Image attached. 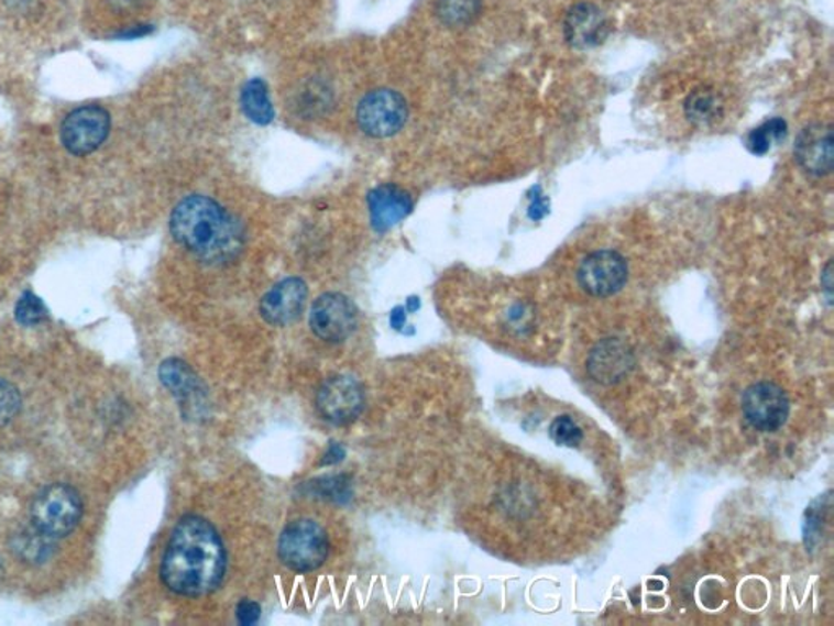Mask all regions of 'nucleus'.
I'll return each instance as SVG.
<instances>
[{
  "mask_svg": "<svg viewBox=\"0 0 834 626\" xmlns=\"http://www.w3.org/2000/svg\"><path fill=\"white\" fill-rule=\"evenodd\" d=\"M226 570V547L216 527L195 514L182 517L162 558L164 584L175 594L202 597L222 584Z\"/></svg>",
  "mask_w": 834,
  "mask_h": 626,
  "instance_id": "nucleus-1",
  "label": "nucleus"
},
{
  "mask_svg": "<svg viewBox=\"0 0 834 626\" xmlns=\"http://www.w3.org/2000/svg\"><path fill=\"white\" fill-rule=\"evenodd\" d=\"M173 239L206 263L235 260L245 245V230L226 208L208 196H189L173 209Z\"/></svg>",
  "mask_w": 834,
  "mask_h": 626,
  "instance_id": "nucleus-2",
  "label": "nucleus"
},
{
  "mask_svg": "<svg viewBox=\"0 0 834 626\" xmlns=\"http://www.w3.org/2000/svg\"><path fill=\"white\" fill-rule=\"evenodd\" d=\"M83 514V497L76 488L66 483L44 486L30 507L32 526L56 541L70 536L77 529Z\"/></svg>",
  "mask_w": 834,
  "mask_h": 626,
  "instance_id": "nucleus-3",
  "label": "nucleus"
},
{
  "mask_svg": "<svg viewBox=\"0 0 834 626\" xmlns=\"http://www.w3.org/2000/svg\"><path fill=\"white\" fill-rule=\"evenodd\" d=\"M277 554L295 573H310L323 567L330 554L328 534L315 520H294L281 534Z\"/></svg>",
  "mask_w": 834,
  "mask_h": 626,
  "instance_id": "nucleus-4",
  "label": "nucleus"
},
{
  "mask_svg": "<svg viewBox=\"0 0 834 626\" xmlns=\"http://www.w3.org/2000/svg\"><path fill=\"white\" fill-rule=\"evenodd\" d=\"M408 120V103L398 91L380 89L362 98L358 123L365 134L376 139L392 138Z\"/></svg>",
  "mask_w": 834,
  "mask_h": 626,
  "instance_id": "nucleus-5",
  "label": "nucleus"
},
{
  "mask_svg": "<svg viewBox=\"0 0 834 626\" xmlns=\"http://www.w3.org/2000/svg\"><path fill=\"white\" fill-rule=\"evenodd\" d=\"M110 130V113L97 105H87L67 114L61 127V141L70 154L83 157L97 151Z\"/></svg>",
  "mask_w": 834,
  "mask_h": 626,
  "instance_id": "nucleus-6",
  "label": "nucleus"
},
{
  "mask_svg": "<svg viewBox=\"0 0 834 626\" xmlns=\"http://www.w3.org/2000/svg\"><path fill=\"white\" fill-rule=\"evenodd\" d=\"M358 310L349 297L327 293L315 300L310 309V328L315 337L327 343H341L354 333Z\"/></svg>",
  "mask_w": 834,
  "mask_h": 626,
  "instance_id": "nucleus-7",
  "label": "nucleus"
},
{
  "mask_svg": "<svg viewBox=\"0 0 834 626\" xmlns=\"http://www.w3.org/2000/svg\"><path fill=\"white\" fill-rule=\"evenodd\" d=\"M745 418L758 431H778L788 421L791 403L775 382H758L742 398Z\"/></svg>",
  "mask_w": 834,
  "mask_h": 626,
  "instance_id": "nucleus-8",
  "label": "nucleus"
},
{
  "mask_svg": "<svg viewBox=\"0 0 834 626\" xmlns=\"http://www.w3.org/2000/svg\"><path fill=\"white\" fill-rule=\"evenodd\" d=\"M627 263L615 250L590 253L578 271L579 284L590 296L610 297L619 293L627 281Z\"/></svg>",
  "mask_w": 834,
  "mask_h": 626,
  "instance_id": "nucleus-9",
  "label": "nucleus"
},
{
  "mask_svg": "<svg viewBox=\"0 0 834 626\" xmlns=\"http://www.w3.org/2000/svg\"><path fill=\"white\" fill-rule=\"evenodd\" d=\"M364 391L355 378L334 375L328 378L317 395L318 411L327 421L348 425L364 409Z\"/></svg>",
  "mask_w": 834,
  "mask_h": 626,
  "instance_id": "nucleus-10",
  "label": "nucleus"
},
{
  "mask_svg": "<svg viewBox=\"0 0 834 626\" xmlns=\"http://www.w3.org/2000/svg\"><path fill=\"white\" fill-rule=\"evenodd\" d=\"M797 164L805 174L822 178L832 174L834 139L832 124L813 123L800 131L793 147Z\"/></svg>",
  "mask_w": 834,
  "mask_h": 626,
  "instance_id": "nucleus-11",
  "label": "nucleus"
},
{
  "mask_svg": "<svg viewBox=\"0 0 834 626\" xmlns=\"http://www.w3.org/2000/svg\"><path fill=\"white\" fill-rule=\"evenodd\" d=\"M307 297V284L300 277H287L264 294L260 304L261 317L273 327H287L301 317Z\"/></svg>",
  "mask_w": 834,
  "mask_h": 626,
  "instance_id": "nucleus-12",
  "label": "nucleus"
},
{
  "mask_svg": "<svg viewBox=\"0 0 834 626\" xmlns=\"http://www.w3.org/2000/svg\"><path fill=\"white\" fill-rule=\"evenodd\" d=\"M369 215L376 232H388L396 224L408 218L415 208L411 195L399 186L386 183L369 193Z\"/></svg>",
  "mask_w": 834,
  "mask_h": 626,
  "instance_id": "nucleus-13",
  "label": "nucleus"
},
{
  "mask_svg": "<svg viewBox=\"0 0 834 626\" xmlns=\"http://www.w3.org/2000/svg\"><path fill=\"white\" fill-rule=\"evenodd\" d=\"M610 33L605 13L593 3H579L566 17V42L575 50H590L602 45Z\"/></svg>",
  "mask_w": 834,
  "mask_h": 626,
  "instance_id": "nucleus-14",
  "label": "nucleus"
},
{
  "mask_svg": "<svg viewBox=\"0 0 834 626\" xmlns=\"http://www.w3.org/2000/svg\"><path fill=\"white\" fill-rule=\"evenodd\" d=\"M633 353L619 340L602 341L590 353L589 371L599 384L612 385L622 381L633 367Z\"/></svg>",
  "mask_w": 834,
  "mask_h": 626,
  "instance_id": "nucleus-15",
  "label": "nucleus"
},
{
  "mask_svg": "<svg viewBox=\"0 0 834 626\" xmlns=\"http://www.w3.org/2000/svg\"><path fill=\"white\" fill-rule=\"evenodd\" d=\"M243 113L251 123L257 127H267L274 120V107L271 101L270 89L263 79H251L243 86L240 94Z\"/></svg>",
  "mask_w": 834,
  "mask_h": 626,
  "instance_id": "nucleus-16",
  "label": "nucleus"
},
{
  "mask_svg": "<svg viewBox=\"0 0 834 626\" xmlns=\"http://www.w3.org/2000/svg\"><path fill=\"white\" fill-rule=\"evenodd\" d=\"M158 374H161L162 384L179 400H189V398L198 395V392H201L198 377L193 374L188 364L179 361V359H168V361L162 362Z\"/></svg>",
  "mask_w": 834,
  "mask_h": 626,
  "instance_id": "nucleus-17",
  "label": "nucleus"
},
{
  "mask_svg": "<svg viewBox=\"0 0 834 626\" xmlns=\"http://www.w3.org/2000/svg\"><path fill=\"white\" fill-rule=\"evenodd\" d=\"M684 113L691 123L706 127L714 123L722 113V103L717 95L711 89H698L691 91L684 101Z\"/></svg>",
  "mask_w": 834,
  "mask_h": 626,
  "instance_id": "nucleus-18",
  "label": "nucleus"
},
{
  "mask_svg": "<svg viewBox=\"0 0 834 626\" xmlns=\"http://www.w3.org/2000/svg\"><path fill=\"white\" fill-rule=\"evenodd\" d=\"M483 0H439L437 13L450 29H463L480 17Z\"/></svg>",
  "mask_w": 834,
  "mask_h": 626,
  "instance_id": "nucleus-19",
  "label": "nucleus"
},
{
  "mask_svg": "<svg viewBox=\"0 0 834 626\" xmlns=\"http://www.w3.org/2000/svg\"><path fill=\"white\" fill-rule=\"evenodd\" d=\"M786 138H788V123L782 118H772V120L762 123L761 127L755 128L747 135L745 145L753 155L761 157L771 151L775 142L784 141Z\"/></svg>",
  "mask_w": 834,
  "mask_h": 626,
  "instance_id": "nucleus-20",
  "label": "nucleus"
},
{
  "mask_svg": "<svg viewBox=\"0 0 834 626\" xmlns=\"http://www.w3.org/2000/svg\"><path fill=\"white\" fill-rule=\"evenodd\" d=\"M54 543H56V540L44 536V534L32 526V529L17 534L12 550H15L22 560L42 563V561L47 560L51 553H53Z\"/></svg>",
  "mask_w": 834,
  "mask_h": 626,
  "instance_id": "nucleus-21",
  "label": "nucleus"
},
{
  "mask_svg": "<svg viewBox=\"0 0 834 626\" xmlns=\"http://www.w3.org/2000/svg\"><path fill=\"white\" fill-rule=\"evenodd\" d=\"M549 436L558 446L578 448L584 439V432L571 416H558L549 426Z\"/></svg>",
  "mask_w": 834,
  "mask_h": 626,
  "instance_id": "nucleus-22",
  "label": "nucleus"
},
{
  "mask_svg": "<svg viewBox=\"0 0 834 626\" xmlns=\"http://www.w3.org/2000/svg\"><path fill=\"white\" fill-rule=\"evenodd\" d=\"M15 318L23 327H36L46 320L47 310L40 297L33 293H25L17 303Z\"/></svg>",
  "mask_w": 834,
  "mask_h": 626,
  "instance_id": "nucleus-23",
  "label": "nucleus"
},
{
  "mask_svg": "<svg viewBox=\"0 0 834 626\" xmlns=\"http://www.w3.org/2000/svg\"><path fill=\"white\" fill-rule=\"evenodd\" d=\"M22 408V395L19 388L0 377V428L10 425L19 416Z\"/></svg>",
  "mask_w": 834,
  "mask_h": 626,
  "instance_id": "nucleus-24",
  "label": "nucleus"
},
{
  "mask_svg": "<svg viewBox=\"0 0 834 626\" xmlns=\"http://www.w3.org/2000/svg\"><path fill=\"white\" fill-rule=\"evenodd\" d=\"M261 617V607L253 601H242L237 607V620L240 625H254Z\"/></svg>",
  "mask_w": 834,
  "mask_h": 626,
  "instance_id": "nucleus-25",
  "label": "nucleus"
},
{
  "mask_svg": "<svg viewBox=\"0 0 834 626\" xmlns=\"http://www.w3.org/2000/svg\"><path fill=\"white\" fill-rule=\"evenodd\" d=\"M548 201H546L545 195H542L541 189H534L530 209H528V215H530V218L534 219V221H540V219L545 218V216L548 215Z\"/></svg>",
  "mask_w": 834,
  "mask_h": 626,
  "instance_id": "nucleus-26",
  "label": "nucleus"
},
{
  "mask_svg": "<svg viewBox=\"0 0 834 626\" xmlns=\"http://www.w3.org/2000/svg\"><path fill=\"white\" fill-rule=\"evenodd\" d=\"M108 6L117 13H132L144 9L151 0H107Z\"/></svg>",
  "mask_w": 834,
  "mask_h": 626,
  "instance_id": "nucleus-27",
  "label": "nucleus"
},
{
  "mask_svg": "<svg viewBox=\"0 0 834 626\" xmlns=\"http://www.w3.org/2000/svg\"><path fill=\"white\" fill-rule=\"evenodd\" d=\"M345 457V450L342 449V446L339 444H331L330 448H328L327 452H325L323 460H321V465H336V463L342 462Z\"/></svg>",
  "mask_w": 834,
  "mask_h": 626,
  "instance_id": "nucleus-28",
  "label": "nucleus"
},
{
  "mask_svg": "<svg viewBox=\"0 0 834 626\" xmlns=\"http://www.w3.org/2000/svg\"><path fill=\"white\" fill-rule=\"evenodd\" d=\"M389 325H392L393 330L403 331L406 325L405 307L399 306L392 310V314H389Z\"/></svg>",
  "mask_w": 834,
  "mask_h": 626,
  "instance_id": "nucleus-29",
  "label": "nucleus"
},
{
  "mask_svg": "<svg viewBox=\"0 0 834 626\" xmlns=\"http://www.w3.org/2000/svg\"><path fill=\"white\" fill-rule=\"evenodd\" d=\"M152 32L151 26L149 25H139V26H132V29L124 30V32H121L120 35H117L118 39L123 40H132V39H141V36L149 35V33Z\"/></svg>",
  "mask_w": 834,
  "mask_h": 626,
  "instance_id": "nucleus-30",
  "label": "nucleus"
},
{
  "mask_svg": "<svg viewBox=\"0 0 834 626\" xmlns=\"http://www.w3.org/2000/svg\"><path fill=\"white\" fill-rule=\"evenodd\" d=\"M420 309L419 297H409L408 304H406V312L415 314Z\"/></svg>",
  "mask_w": 834,
  "mask_h": 626,
  "instance_id": "nucleus-31",
  "label": "nucleus"
},
{
  "mask_svg": "<svg viewBox=\"0 0 834 626\" xmlns=\"http://www.w3.org/2000/svg\"><path fill=\"white\" fill-rule=\"evenodd\" d=\"M0 574H2V563H0Z\"/></svg>",
  "mask_w": 834,
  "mask_h": 626,
  "instance_id": "nucleus-32",
  "label": "nucleus"
}]
</instances>
